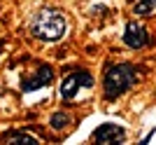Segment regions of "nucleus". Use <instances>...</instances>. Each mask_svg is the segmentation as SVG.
<instances>
[{
    "label": "nucleus",
    "instance_id": "f257e3e1",
    "mask_svg": "<svg viewBox=\"0 0 156 145\" xmlns=\"http://www.w3.org/2000/svg\"><path fill=\"white\" fill-rule=\"evenodd\" d=\"M30 31L35 38L44 40V42H56L65 35V19L56 9H42L35 14Z\"/></svg>",
    "mask_w": 156,
    "mask_h": 145
},
{
    "label": "nucleus",
    "instance_id": "f03ea898",
    "mask_svg": "<svg viewBox=\"0 0 156 145\" xmlns=\"http://www.w3.org/2000/svg\"><path fill=\"white\" fill-rule=\"evenodd\" d=\"M137 82V70L130 63H121V66H112L110 70L105 72L103 80V89L107 99H117L124 91H128L130 87Z\"/></svg>",
    "mask_w": 156,
    "mask_h": 145
},
{
    "label": "nucleus",
    "instance_id": "39448f33",
    "mask_svg": "<svg viewBox=\"0 0 156 145\" xmlns=\"http://www.w3.org/2000/svg\"><path fill=\"white\" fill-rule=\"evenodd\" d=\"M51 80H54L51 68H49V66H40L35 75H30V77L23 80L21 89H23V91H35V89H42V87H47Z\"/></svg>",
    "mask_w": 156,
    "mask_h": 145
},
{
    "label": "nucleus",
    "instance_id": "7ed1b4c3",
    "mask_svg": "<svg viewBox=\"0 0 156 145\" xmlns=\"http://www.w3.org/2000/svg\"><path fill=\"white\" fill-rule=\"evenodd\" d=\"M89 87H93V77L89 72H84V70H75L63 80V84H61V96H63L65 101H70V99L77 96L79 89H89Z\"/></svg>",
    "mask_w": 156,
    "mask_h": 145
},
{
    "label": "nucleus",
    "instance_id": "423d86ee",
    "mask_svg": "<svg viewBox=\"0 0 156 145\" xmlns=\"http://www.w3.org/2000/svg\"><path fill=\"white\" fill-rule=\"evenodd\" d=\"M124 42L130 49H140V47H144L149 42V35H147V31L140 24H128L124 31Z\"/></svg>",
    "mask_w": 156,
    "mask_h": 145
},
{
    "label": "nucleus",
    "instance_id": "1a4fd4ad",
    "mask_svg": "<svg viewBox=\"0 0 156 145\" xmlns=\"http://www.w3.org/2000/svg\"><path fill=\"white\" fill-rule=\"evenodd\" d=\"M68 122H70V117H68L65 112H56V115L51 117V126H54V129H63Z\"/></svg>",
    "mask_w": 156,
    "mask_h": 145
},
{
    "label": "nucleus",
    "instance_id": "0eeeda50",
    "mask_svg": "<svg viewBox=\"0 0 156 145\" xmlns=\"http://www.w3.org/2000/svg\"><path fill=\"white\" fill-rule=\"evenodd\" d=\"M2 138L7 143H21V145H35L37 143V138H33L30 133H23V131H7Z\"/></svg>",
    "mask_w": 156,
    "mask_h": 145
},
{
    "label": "nucleus",
    "instance_id": "6e6552de",
    "mask_svg": "<svg viewBox=\"0 0 156 145\" xmlns=\"http://www.w3.org/2000/svg\"><path fill=\"white\" fill-rule=\"evenodd\" d=\"M154 9H156V0H135V5H133V12L142 14V17L151 14Z\"/></svg>",
    "mask_w": 156,
    "mask_h": 145
},
{
    "label": "nucleus",
    "instance_id": "20e7f679",
    "mask_svg": "<svg viewBox=\"0 0 156 145\" xmlns=\"http://www.w3.org/2000/svg\"><path fill=\"white\" fill-rule=\"evenodd\" d=\"M124 138H126V131L121 129L119 124H100L93 131V140L96 143H100V145H107V143H124Z\"/></svg>",
    "mask_w": 156,
    "mask_h": 145
}]
</instances>
